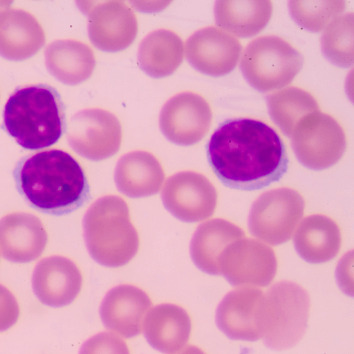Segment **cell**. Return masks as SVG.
<instances>
[{"instance_id":"1","label":"cell","mask_w":354,"mask_h":354,"mask_svg":"<svg viewBox=\"0 0 354 354\" xmlns=\"http://www.w3.org/2000/svg\"><path fill=\"white\" fill-rule=\"evenodd\" d=\"M209 162L225 186L252 191L279 180L288 158L280 136L270 126L252 118L229 119L212 135Z\"/></svg>"},{"instance_id":"2","label":"cell","mask_w":354,"mask_h":354,"mask_svg":"<svg viewBox=\"0 0 354 354\" xmlns=\"http://www.w3.org/2000/svg\"><path fill=\"white\" fill-rule=\"evenodd\" d=\"M14 176L26 201L44 213L59 215L79 207L88 192L84 172L68 153L57 149L24 157Z\"/></svg>"},{"instance_id":"3","label":"cell","mask_w":354,"mask_h":354,"mask_svg":"<svg viewBox=\"0 0 354 354\" xmlns=\"http://www.w3.org/2000/svg\"><path fill=\"white\" fill-rule=\"evenodd\" d=\"M1 127L26 149L53 145L66 129L60 94L47 84L17 86L5 104Z\"/></svg>"},{"instance_id":"4","label":"cell","mask_w":354,"mask_h":354,"mask_svg":"<svg viewBox=\"0 0 354 354\" xmlns=\"http://www.w3.org/2000/svg\"><path fill=\"white\" fill-rule=\"evenodd\" d=\"M83 227L91 256L104 266H124L138 250V232L127 203L120 196H105L95 201L84 215Z\"/></svg>"},{"instance_id":"5","label":"cell","mask_w":354,"mask_h":354,"mask_svg":"<svg viewBox=\"0 0 354 354\" xmlns=\"http://www.w3.org/2000/svg\"><path fill=\"white\" fill-rule=\"evenodd\" d=\"M304 64L301 53L277 35H263L252 40L241 55L240 68L248 82L261 92L288 85Z\"/></svg>"},{"instance_id":"6","label":"cell","mask_w":354,"mask_h":354,"mask_svg":"<svg viewBox=\"0 0 354 354\" xmlns=\"http://www.w3.org/2000/svg\"><path fill=\"white\" fill-rule=\"evenodd\" d=\"M290 139L299 161L313 170L334 165L346 148V137L342 125L332 115L320 111L304 116Z\"/></svg>"},{"instance_id":"7","label":"cell","mask_w":354,"mask_h":354,"mask_svg":"<svg viewBox=\"0 0 354 354\" xmlns=\"http://www.w3.org/2000/svg\"><path fill=\"white\" fill-rule=\"evenodd\" d=\"M304 208L302 196L292 188L263 192L252 205L248 217L250 231L267 243H283L292 237Z\"/></svg>"},{"instance_id":"8","label":"cell","mask_w":354,"mask_h":354,"mask_svg":"<svg viewBox=\"0 0 354 354\" xmlns=\"http://www.w3.org/2000/svg\"><path fill=\"white\" fill-rule=\"evenodd\" d=\"M67 139L71 148L80 156L101 160L113 156L120 149L122 126L113 113L101 108H88L71 118Z\"/></svg>"},{"instance_id":"9","label":"cell","mask_w":354,"mask_h":354,"mask_svg":"<svg viewBox=\"0 0 354 354\" xmlns=\"http://www.w3.org/2000/svg\"><path fill=\"white\" fill-rule=\"evenodd\" d=\"M212 111L201 95L185 91L169 98L163 105L159 125L163 135L171 142L188 146L201 140L209 131Z\"/></svg>"},{"instance_id":"10","label":"cell","mask_w":354,"mask_h":354,"mask_svg":"<svg viewBox=\"0 0 354 354\" xmlns=\"http://www.w3.org/2000/svg\"><path fill=\"white\" fill-rule=\"evenodd\" d=\"M161 195L166 209L186 222L209 218L218 201L214 185L204 175L194 171H180L169 177Z\"/></svg>"},{"instance_id":"11","label":"cell","mask_w":354,"mask_h":354,"mask_svg":"<svg viewBox=\"0 0 354 354\" xmlns=\"http://www.w3.org/2000/svg\"><path fill=\"white\" fill-rule=\"evenodd\" d=\"M277 266L276 254L270 246L245 237L226 247L218 262L220 274L233 284L267 285L274 277Z\"/></svg>"},{"instance_id":"12","label":"cell","mask_w":354,"mask_h":354,"mask_svg":"<svg viewBox=\"0 0 354 354\" xmlns=\"http://www.w3.org/2000/svg\"><path fill=\"white\" fill-rule=\"evenodd\" d=\"M241 51L242 45L238 38L213 26L198 30L185 44L186 57L190 64L199 72L215 77L233 71Z\"/></svg>"},{"instance_id":"13","label":"cell","mask_w":354,"mask_h":354,"mask_svg":"<svg viewBox=\"0 0 354 354\" xmlns=\"http://www.w3.org/2000/svg\"><path fill=\"white\" fill-rule=\"evenodd\" d=\"M87 9L88 32L99 49L116 52L129 47L138 32V21L131 8L122 1H93Z\"/></svg>"},{"instance_id":"14","label":"cell","mask_w":354,"mask_h":354,"mask_svg":"<svg viewBox=\"0 0 354 354\" xmlns=\"http://www.w3.org/2000/svg\"><path fill=\"white\" fill-rule=\"evenodd\" d=\"M82 276L71 259L53 255L41 259L32 277L33 292L44 305L59 308L72 303L80 293Z\"/></svg>"},{"instance_id":"15","label":"cell","mask_w":354,"mask_h":354,"mask_svg":"<svg viewBox=\"0 0 354 354\" xmlns=\"http://www.w3.org/2000/svg\"><path fill=\"white\" fill-rule=\"evenodd\" d=\"M151 306L141 288L122 284L111 288L104 297L100 313L105 327L126 338L138 335Z\"/></svg>"},{"instance_id":"16","label":"cell","mask_w":354,"mask_h":354,"mask_svg":"<svg viewBox=\"0 0 354 354\" xmlns=\"http://www.w3.org/2000/svg\"><path fill=\"white\" fill-rule=\"evenodd\" d=\"M47 241L44 225L35 215L17 212L0 219V250L10 261L28 263L37 259Z\"/></svg>"},{"instance_id":"17","label":"cell","mask_w":354,"mask_h":354,"mask_svg":"<svg viewBox=\"0 0 354 354\" xmlns=\"http://www.w3.org/2000/svg\"><path fill=\"white\" fill-rule=\"evenodd\" d=\"M142 328L148 343L167 354L180 351L189 340L191 321L187 311L172 304L153 307L145 317Z\"/></svg>"},{"instance_id":"18","label":"cell","mask_w":354,"mask_h":354,"mask_svg":"<svg viewBox=\"0 0 354 354\" xmlns=\"http://www.w3.org/2000/svg\"><path fill=\"white\" fill-rule=\"evenodd\" d=\"M115 182L124 194L140 198L157 193L164 181L163 168L152 153L133 151L123 155L115 170Z\"/></svg>"},{"instance_id":"19","label":"cell","mask_w":354,"mask_h":354,"mask_svg":"<svg viewBox=\"0 0 354 354\" xmlns=\"http://www.w3.org/2000/svg\"><path fill=\"white\" fill-rule=\"evenodd\" d=\"M342 244L340 229L331 218L322 214L306 216L297 229L295 248L306 261L324 263L333 259Z\"/></svg>"},{"instance_id":"20","label":"cell","mask_w":354,"mask_h":354,"mask_svg":"<svg viewBox=\"0 0 354 354\" xmlns=\"http://www.w3.org/2000/svg\"><path fill=\"white\" fill-rule=\"evenodd\" d=\"M245 237L244 231L223 218H214L201 224L192 239L190 254L195 265L211 274H219L218 262L226 247Z\"/></svg>"},{"instance_id":"21","label":"cell","mask_w":354,"mask_h":354,"mask_svg":"<svg viewBox=\"0 0 354 354\" xmlns=\"http://www.w3.org/2000/svg\"><path fill=\"white\" fill-rule=\"evenodd\" d=\"M272 13L271 1H216V24L234 36L250 37L261 31Z\"/></svg>"},{"instance_id":"22","label":"cell","mask_w":354,"mask_h":354,"mask_svg":"<svg viewBox=\"0 0 354 354\" xmlns=\"http://www.w3.org/2000/svg\"><path fill=\"white\" fill-rule=\"evenodd\" d=\"M183 57V40L171 30H156L146 36L139 46V66L153 77L171 75L180 65Z\"/></svg>"},{"instance_id":"23","label":"cell","mask_w":354,"mask_h":354,"mask_svg":"<svg viewBox=\"0 0 354 354\" xmlns=\"http://www.w3.org/2000/svg\"><path fill=\"white\" fill-rule=\"evenodd\" d=\"M266 100L270 118L290 138L304 116L319 111L315 97L308 91L295 86L268 95Z\"/></svg>"},{"instance_id":"24","label":"cell","mask_w":354,"mask_h":354,"mask_svg":"<svg viewBox=\"0 0 354 354\" xmlns=\"http://www.w3.org/2000/svg\"><path fill=\"white\" fill-rule=\"evenodd\" d=\"M54 50V73L62 82L77 84L92 75L95 58L87 44L77 40H62L56 42Z\"/></svg>"},{"instance_id":"25","label":"cell","mask_w":354,"mask_h":354,"mask_svg":"<svg viewBox=\"0 0 354 354\" xmlns=\"http://www.w3.org/2000/svg\"><path fill=\"white\" fill-rule=\"evenodd\" d=\"M322 50L331 62L341 67L353 63V14L347 12L333 19L321 37Z\"/></svg>"},{"instance_id":"26","label":"cell","mask_w":354,"mask_h":354,"mask_svg":"<svg viewBox=\"0 0 354 354\" xmlns=\"http://www.w3.org/2000/svg\"><path fill=\"white\" fill-rule=\"evenodd\" d=\"M290 14L301 27L311 32H319L346 8L345 1H290Z\"/></svg>"},{"instance_id":"27","label":"cell","mask_w":354,"mask_h":354,"mask_svg":"<svg viewBox=\"0 0 354 354\" xmlns=\"http://www.w3.org/2000/svg\"><path fill=\"white\" fill-rule=\"evenodd\" d=\"M79 354H130L126 343L116 335L103 332L87 339Z\"/></svg>"},{"instance_id":"28","label":"cell","mask_w":354,"mask_h":354,"mask_svg":"<svg viewBox=\"0 0 354 354\" xmlns=\"http://www.w3.org/2000/svg\"><path fill=\"white\" fill-rule=\"evenodd\" d=\"M20 308L15 295L4 286L0 284V332H3L17 322Z\"/></svg>"},{"instance_id":"29","label":"cell","mask_w":354,"mask_h":354,"mask_svg":"<svg viewBox=\"0 0 354 354\" xmlns=\"http://www.w3.org/2000/svg\"><path fill=\"white\" fill-rule=\"evenodd\" d=\"M176 354H204L199 348L194 346H189L182 349L180 352Z\"/></svg>"},{"instance_id":"30","label":"cell","mask_w":354,"mask_h":354,"mask_svg":"<svg viewBox=\"0 0 354 354\" xmlns=\"http://www.w3.org/2000/svg\"><path fill=\"white\" fill-rule=\"evenodd\" d=\"M248 350L247 348L242 349L241 354H248Z\"/></svg>"}]
</instances>
